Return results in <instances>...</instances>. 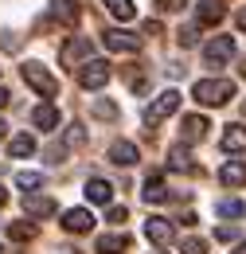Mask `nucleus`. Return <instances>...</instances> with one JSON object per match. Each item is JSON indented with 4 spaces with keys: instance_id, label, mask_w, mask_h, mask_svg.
I'll list each match as a JSON object with an SVG mask.
<instances>
[{
    "instance_id": "obj_11",
    "label": "nucleus",
    "mask_w": 246,
    "mask_h": 254,
    "mask_svg": "<svg viewBox=\"0 0 246 254\" xmlns=\"http://www.w3.org/2000/svg\"><path fill=\"white\" fill-rule=\"evenodd\" d=\"M110 160H114L118 168H133V164H137V145H133V141H114V145H110Z\"/></svg>"
},
{
    "instance_id": "obj_8",
    "label": "nucleus",
    "mask_w": 246,
    "mask_h": 254,
    "mask_svg": "<svg viewBox=\"0 0 246 254\" xmlns=\"http://www.w3.org/2000/svg\"><path fill=\"white\" fill-rule=\"evenodd\" d=\"M223 16H227L223 0H199V4H195V20H199L203 28H215V24H223Z\"/></svg>"
},
{
    "instance_id": "obj_4",
    "label": "nucleus",
    "mask_w": 246,
    "mask_h": 254,
    "mask_svg": "<svg viewBox=\"0 0 246 254\" xmlns=\"http://www.w3.org/2000/svg\"><path fill=\"white\" fill-rule=\"evenodd\" d=\"M180 110V90H164V94H156V102L145 110V122L149 126H160L168 114H176Z\"/></svg>"
},
{
    "instance_id": "obj_32",
    "label": "nucleus",
    "mask_w": 246,
    "mask_h": 254,
    "mask_svg": "<svg viewBox=\"0 0 246 254\" xmlns=\"http://www.w3.org/2000/svg\"><path fill=\"white\" fill-rule=\"evenodd\" d=\"M0 47H4V51H20V35L4 32V39H0Z\"/></svg>"
},
{
    "instance_id": "obj_30",
    "label": "nucleus",
    "mask_w": 246,
    "mask_h": 254,
    "mask_svg": "<svg viewBox=\"0 0 246 254\" xmlns=\"http://www.w3.org/2000/svg\"><path fill=\"white\" fill-rule=\"evenodd\" d=\"M66 145H86V129L70 126V129H66Z\"/></svg>"
},
{
    "instance_id": "obj_19",
    "label": "nucleus",
    "mask_w": 246,
    "mask_h": 254,
    "mask_svg": "<svg viewBox=\"0 0 246 254\" xmlns=\"http://www.w3.org/2000/svg\"><path fill=\"white\" fill-rule=\"evenodd\" d=\"M31 153H35V137H31V133H20V137L8 141V157L24 160V157H31Z\"/></svg>"
},
{
    "instance_id": "obj_38",
    "label": "nucleus",
    "mask_w": 246,
    "mask_h": 254,
    "mask_svg": "<svg viewBox=\"0 0 246 254\" xmlns=\"http://www.w3.org/2000/svg\"><path fill=\"white\" fill-rule=\"evenodd\" d=\"M235 254H246V243H243V247H239V251H235Z\"/></svg>"
},
{
    "instance_id": "obj_39",
    "label": "nucleus",
    "mask_w": 246,
    "mask_h": 254,
    "mask_svg": "<svg viewBox=\"0 0 246 254\" xmlns=\"http://www.w3.org/2000/svg\"><path fill=\"white\" fill-rule=\"evenodd\" d=\"M0 203H4V188H0Z\"/></svg>"
},
{
    "instance_id": "obj_7",
    "label": "nucleus",
    "mask_w": 246,
    "mask_h": 254,
    "mask_svg": "<svg viewBox=\"0 0 246 254\" xmlns=\"http://www.w3.org/2000/svg\"><path fill=\"white\" fill-rule=\"evenodd\" d=\"M59 59H62V66H70V70H74V66H78V59H90V39H86V35L70 39V43L59 51Z\"/></svg>"
},
{
    "instance_id": "obj_31",
    "label": "nucleus",
    "mask_w": 246,
    "mask_h": 254,
    "mask_svg": "<svg viewBox=\"0 0 246 254\" xmlns=\"http://www.w3.org/2000/svg\"><path fill=\"white\" fill-rule=\"evenodd\" d=\"M125 219H129V211H125V203H122V207H118V203H110V223H118V227H122Z\"/></svg>"
},
{
    "instance_id": "obj_41",
    "label": "nucleus",
    "mask_w": 246,
    "mask_h": 254,
    "mask_svg": "<svg viewBox=\"0 0 246 254\" xmlns=\"http://www.w3.org/2000/svg\"><path fill=\"white\" fill-rule=\"evenodd\" d=\"M0 254H4V251H0Z\"/></svg>"
},
{
    "instance_id": "obj_10",
    "label": "nucleus",
    "mask_w": 246,
    "mask_h": 254,
    "mask_svg": "<svg viewBox=\"0 0 246 254\" xmlns=\"http://www.w3.org/2000/svg\"><path fill=\"white\" fill-rule=\"evenodd\" d=\"M24 211H28L31 219H47V215H55V199L51 195H24Z\"/></svg>"
},
{
    "instance_id": "obj_25",
    "label": "nucleus",
    "mask_w": 246,
    "mask_h": 254,
    "mask_svg": "<svg viewBox=\"0 0 246 254\" xmlns=\"http://www.w3.org/2000/svg\"><path fill=\"white\" fill-rule=\"evenodd\" d=\"M8 235H12L16 243H28L31 235H35V227H31V223H12V227H8Z\"/></svg>"
},
{
    "instance_id": "obj_37",
    "label": "nucleus",
    "mask_w": 246,
    "mask_h": 254,
    "mask_svg": "<svg viewBox=\"0 0 246 254\" xmlns=\"http://www.w3.org/2000/svg\"><path fill=\"white\" fill-rule=\"evenodd\" d=\"M4 133H8V126H4V122H0V137H4Z\"/></svg>"
},
{
    "instance_id": "obj_40",
    "label": "nucleus",
    "mask_w": 246,
    "mask_h": 254,
    "mask_svg": "<svg viewBox=\"0 0 246 254\" xmlns=\"http://www.w3.org/2000/svg\"><path fill=\"white\" fill-rule=\"evenodd\" d=\"M243 114H246V102H243Z\"/></svg>"
},
{
    "instance_id": "obj_24",
    "label": "nucleus",
    "mask_w": 246,
    "mask_h": 254,
    "mask_svg": "<svg viewBox=\"0 0 246 254\" xmlns=\"http://www.w3.org/2000/svg\"><path fill=\"white\" fill-rule=\"evenodd\" d=\"M51 12L59 16L62 24H74V20H78V4H74V0H55V8H51Z\"/></svg>"
},
{
    "instance_id": "obj_26",
    "label": "nucleus",
    "mask_w": 246,
    "mask_h": 254,
    "mask_svg": "<svg viewBox=\"0 0 246 254\" xmlns=\"http://www.w3.org/2000/svg\"><path fill=\"white\" fill-rule=\"evenodd\" d=\"M39 184H43V176H39V172H20V176H16V188H24V191L39 188Z\"/></svg>"
},
{
    "instance_id": "obj_6",
    "label": "nucleus",
    "mask_w": 246,
    "mask_h": 254,
    "mask_svg": "<svg viewBox=\"0 0 246 254\" xmlns=\"http://www.w3.org/2000/svg\"><path fill=\"white\" fill-rule=\"evenodd\" d=\"M203 59H207V66H223L235 59V39L231 35H219V39H211L207 47H203Z\"/></svg>"
},
{
    "instance_id": "obj_15",
    "label": "nucleus",
    "mask_w": 246,
    "mask_h": 254,
    "mask_svg": "<svg viewBox=\"0 0 246 254\" xmlns=\"http://www.w3.org/2000/svg\"><path fill=\"white\" fill-rule=\"evenodd\" d=\"M86 199H90V203H110V199H114V188H110V180H102V176H90V180H86Z\"/></svg>"
},
{
    "instance_id": "obj_21",
    "label": "nucleus",
    "mask_w": 246,
    "mask_h": 254,
    "mask_svg": "<svg viewBox=\"0 0 246 254\" xmlns=\"http://www.w3.org/2000/svg\"><path fill=\"white\" fill-rule=\"evenodd\" d=\"M180 133H184V141H203V133H207V118H199V114H191V118H184V126H180Z\"/></svg>"
},
{
    "instance_id": "obj_1",
    "label": "nucleus",
    "mask_w": 246,
    "mask_h": 254,
    "mask_svg": "<svg viewBox=\"0 0 246 254\" xmlns=\"http://www.w3.org/2000/svg\"><path fill=\"white\" fill-rule=\"evenodd\" d=\"M231 94H235V82H227V78H203L191 86V98L199 106H223Z\"/></svg>"
},
{
    "instance_id": "obj_23",
    "label": "nucleus",
    "mask_w": 246,
    "mask_h": 254,
    "mask_svg": "<svg viewBox=\"0 0 246 254\" xmlns=\"http://www.w3.org/2000/svg\"><path fill=\"white\" fill-rule=\"evenodd\" d=\"M215 215H223V219H243V215H246V203H243V199H219V203H215Z\"/></svg>"
},
{
    "instance_id": "obj_35",
    "label": "nucleus",
    "mask_w": 246,
    "mask_h": 254,
    "mask_svg": "<svg viewBox=\"0 0 246 254\" xmlns=\"http://www.w3.org/2000/svg\"><path fill=\"white\" fill-rule=\"evenodd\" d=\"M8 98H12V94H8V90H4V86H0V110H4V106H8Z\"/></svg>"
},
{
    "instance_id": "obj_13",
    "label": "nucleus",
    "mask_w": 246,
    "mask_h": 254,
    "mask_svg": "<svg viewBox=\"0 0 246 254\" xmlns=\"http://www.w3.org/2000/svg\"><path fill=\"white\" fill-rule=\"evenodd\" d=\"M62 227H66L70 235H82V231H90V227H94V215L86 211V207H74V211L62 215Z\"/></svg>"
},
{
    "instance_id": "obj_9",
    "label": "nucleus",
    "mask_w": 246,
    "mask_h": 254,
    "mask_svg": "<svg viewBox=\"0 0 246 254\" xmlns=\"http://www.w3.org/2000/svg\"><path fill=\"white\" fill-rule=\"evenodd\" d=\"M145 239H149V243H156V247L172 243V223L160 219V215H149V219H145Z\"/></svg>"
},
{
    "instance_id": "obj_29",
    "label": "nucleus",
    "mask_w": 246,
    "mask_h": 254,
    "mask_svg": "<svg viewBox=\"0 0 246 254\" xmlns=\"http://www.w3.org/2000/svg\"><path fill=\"white\" fill-rule=\"evenodd\" d=\"M180 254H207V243H203V239H184V243H180Z\"/></svg>"
},
{
    "instance_id": "obj_22",
    "label": "nucleus",
    "mask_w": 246,
    "mask_h": 254,
    "mask_svg": "<svg viewBox=\"0 0 246 254\" xmlns=\"http://www.w3.org/2000/svg\"><path fill=\"white\" fill-rule=\"evenodd\" d=\"M31 122H35V129H55L59 126V110L55 106H35L31 110Z\"/></svg>"
},
{
    "instance_id": "obj_5",
    "label": "nucleus",
    "mask_w": 246,
    "mask_h": 254,
    "mask_svg": "<svg viewBox=\"0 0 246 254\" xmlns=\"http://www.w3.org/2000/svg\"><path fill=\"white\" fill-rule=\"evenodd\" d=\"M78 82H82L86 90H102V86L110 82V63H102V59H86L82 70H78Z\"/></svg>"
},
{
    "instance_id": "obj_28",
    "label": "nucleus",
    "mask_w": 246,
    "mask_h": 254,
    "mask_svg": "<svg viewBox=\"0 0 246 254\" xmlns=\"http://www.w3.org/2000/svg\"><path fill=\"white\" fill-rule=\"evenodd\" d=\"M176 43H180V47H195V43H199V32H195V28H180V32H176Z\"/></svg>"
},
{
    "instance_id": "obj_27",
    "label": "nucleus",
    "mask_w": 246,
    "mask_h": 254,
    "mask_svg": "<svg viewBox=\"0 0 246 254\" xmlns=\"http://www.w3.org/2000/svg\"><path fill=\"white\" fill-rule=\"evenodd\" d=\"M172 168H191V153H187L184 145L172 149Z\"/></svg>"
},
{
    "instance_id": "obj_2",
    "label": "nucleus",
    "mask_w": 246,
    "mask_h": 254,
    "mask_svg": "<svg viewBox=\"0 0 246 254\" xmlns=\"http://www.w3.org/2000/svg\"><path fill=\"white\" fill-rule=\"evenodd\" d=\"M20 74H24V82H28L35 94H43V98H55V94H59L55 74H51L43 63H24V66H20Z\"/></svg>"
},
{
    "instance_id": "obj_3",
    "label": "nucleus",
    "mask_w": 246,
    "mask_h": 254,
    "mask_svg": "<svg viewBox=\"0 0 246 254\" xmlns=\"http://www.w3.org/2000/svg\"><path fill=\"white\" fill-rule=\"evenodd\" d=\"M102 43L110 47V51H122V55H137L141 47H145V39L133 32H125V28H110V32L102 35Z\"/></svg>"
},
{
    "instance_id": "obj_36",
    "label": "nucleus",
    "mask_w": 246,
    "mask_h": 254,
    "mask_svg": "<svg viewBox=\"0 0 246 254\" xmlns=\"http://www.w3.org/2000/svg\"><path fill=\"white\" fill-rule=\"evenodd\" d=\"M239 28H243V32H246V8H243V12H239Z\"/></svg>"
},
{
    "instance_id": "obj_18",
    "label": "nucleus",
    "mask_w": 246,
    "mask_h": 254,
    "mask_svg": "<svg viewBox=\"0 0 246 254\" xmlns=\"http://www.w3.org/2000/svg\"><path fill=\"white\" fill-rule=\"evenodd\" d=\"M106 4V12L114 16V20H122V24H129L133 16H137V4L133 0H102Z\"/></svg>"
},
{
    "instance_id": "obj_17",
    "label": "nucleus",
    "mask_w": 246,
    "mask_h": 254,
    "mask_svg": "<svg viewBox=\"0 0 246 254\" xmlns=\"http://www.w3.org/2000/svg\"><path fill=\"white\" fill-rule=\"evenodd\" d=\"M141 199H145V203H164V199H168V188H164L160 172H153V176L145 180V191H141Z\"/></svg>"
},
{
    "instance_id": "obj_34",
    "label": "nucleus",
    "mask_w": 246,
    "mask_h": 254,
    "mask_svg": "<svg viewBox=\"0 0 246 254\" xmlns=\"http://www.w3.org/2000/svg\"><path fill=\"white\" fill-rule=\"evenodd\" d=\"M180 4H184V0H160V4H156V8H160V12H176V8H180Z\"/></svg>"
},
{
    "instance_id": "obj_12",
    "label": "nucleus",
    "mask_w": 246,
    "mask_h": 254,
    "mask_svg": "<svg viewBox=\"0 0 246 254\" xmlns=\"http://www.w3.org/2000/svg\"><path fill=\"white\" fill-rule=\"evenodd\" d=\"M219 180H223L227 188H243L246 184V160H227V164L219 168Z\"/></svg>"
},
{
    "instance_id": "obj_16",
    "label": "nucleus",
    "mask_w": 246,
    "mask_h": 254,
    "mask_svg": "<svg viewBox=\"0 0 246 254\" xmlns=\"http://www.w3.org/2000/svg\"><path fill=\"white\" fill-rule=\"evenodd\" d=\"M223 153H246V126H227V133H223Z\"/></svg>"
},
{
    "instance_id": "obj_14",
    "label": "nucleus",
    "mask_w": 246,
    "mask_h": 254,
    "mask_svg": "<svg viewBox=\"0 0 246 254\" xmlns=\"http://www.w3.org/2000/svg\"><path fill=\"white\" fill-rule=\"evenodd\" d=\"M94 251H98V254H122V251H129V235H125V231L102 235V239L94 243Z\"/></svg>"
},
{
    "instance_id": "obj_33",
    "label": "nucleus",
    "mask_w": 246,
    "mask_h": 254,
    "mask_svg": "<svg viewBox=\"0 0 246 254\" xmlns=\"http://www.w3.org/2000/svg\"><path fill=\"white\" fill-rule=\"evenodd\" d=\"M215 239H219V243H235V239H239V231H235V227H219Z\"/></svg>"
},
{
    "instance_id": "obj_20",
    "label": "nucleus",
    "mask_w": 246,
    "mask_h": 254,
    "mask_svg": "<svg viewBox=\"0 0 246 254\" xmlns=\"http://www.w3.org/2000/svg\"><path fill=\"white\" fill-rule=\"evenodd\" d=\"M90 114H94V118H102V122H118V118H122L118 102H110V98H94V102H90Z\"/></svg>"
}]
</instances>
